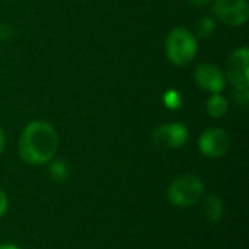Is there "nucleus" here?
I'll list each match as a JSON object with an SVG mask.
<instances>
[{"label": "nucleus", "mask_w": 249, "mask_h": 249, "mask_svg": "<svg viewBox=\"0 0 249 249\" xmlns=\"http://www.w3.org/2000/svg\"><path fill=\"white\" fill-rule=\"evenodd\" d=\"M58 147V136L54 127L47 121L29 123L19 137V156L25 163H48Z\"/></svg>", "instance_id": "nucleus-1"}, {"label": "nucleus", "mask_w": 249, "mask_h": 249, "mask_svg": "<svg viewBox=\"0 0 249 249\" xmlns=\"http://www.w3.org/2000/svg\"><path fill=\"white\" fill-rule=\"evenodd\" d=\"M168 60L179 67L188 66L197 54V39L187 28L178 26L172 29L165 42Z\"/></svg>", "instance_id": "nucleus-2"}, {"label": "nucleus", "mask_w": 249, "mask_h": 249, "mask_svg": "<svg viewBox=\"0 0 249 249\" xmlns=\"http://www.w3.org/2000/svg\"><path fill=\"white\" fill-rule=\"evenodd\" d=\"M204 184L197 175H181L168 187V198L177 207H191L203 198Z\"/></svg>", "instance_id": "nucleus-3"}, {"label": "nucleus", "mask_w": 249, "mask_h": 249, "mask_svg": "<svg viewBox=\"0 0 249 249\" xmlns=\"http://www.w3.org/2000/svg\"><path fill=\"white\" fill-rule=\"evenodd\" d=\"M226 77L235 90L249 89V50L241 47L235 50L226 61Z\"/></svg>", "instance_id": "nucleus-4"}, {"label": "nucleus", "mask_w": 249, "mask_h": 249, "mask_svg": "<svg viewBox=\"0 0 249 249\" xmlns=\"http://www.w3.org/2000/svg\"><path fill=\"white\" fill-rule=\"evenodd\" d=\"M188 140V128L182 123H171L159 125L152 133V143L162 149L182 147Z\"/></svg>", "instance_id": "nucleus-5"}, {"label": "nucleus", "mask_w": 249, "mask_h": 249, "mask_svg": "<svg viewBox=\"0 0 249 249\" xmlns=\"http://www.w3.org/2000/svg\"><path fill=\"white\" fill-rule=\"evenodd\" d=\"M229 146H231L229 134L225 130L217 128V127L207 128L198 137L200 152L210 159L222 158L229 150Z\"/></svg>", "instance_id": "nucleus-6"}, {"label": "nucleus", "mask_w": 249, "mask_h": 249, "mask_svg": "<svg viewBox=\"0 0 249 249\" xmlns=\"http://www.w3.org/2000/svg\"><path fill=\"white\" fill-rule=\"evenodd\" d=\"M213 12L219 20L232 26L244 25L249 16L247 0H216Z\"/></svg>", "instance_id": "nucleus-7"}, {"label": "nucleus", "mask_w": 249, "mask_h": 249, "mask_svg": "<svg viewBox=\"0 0 249 249\" xmlns=\"http://www.w3.org/2000/svg\"><path fill=\"white\" fill-rule=\"evenodd\" d=\"M194 79L198 88L210 93H220L226 85V77L223 71L212 63L200 64L194 71Z\"/></svg>", "instance_id": "nucleus-8"}, {"label": "nucleus", "mask_w": 249, "mask_h": 249, "mask_svg": "<svg viewBox=\"0 0 249 249\" xmlns=\"http://www.w3.org/2000/svg\"><path fill=\"white\" fill-rule=\"evenodd\" d=\"M201 216L210 222V223H216L222 219L223 216V203L222 200L217 197V196H207L203 198V203H201Z\"/></svg>", "instance_id": "nucleus-9"}, {"label": "nucleus", "mask_w": 249, "mask_h": 249, "mask_svg": "<svg viewBox=\"0 0 249 249\" xmlns=\"http://www.w3.org/2000/svg\"><path fill=\"white\" fill-rule=\"evenodd\" d=\"M228 101L223 95L220 93H213L207 104H206V109H207V114L213 118H222L225 117V114L228 112Z\"/></svg>", "instance_id": "nucleus-10"}, {"label": "nucleus", "mask_w": 249, "mask_h": 249, "mask_svg": "<svg viewBox=\"0 0 249 249\" xmlns=\"http://www.w3.org/2000/svg\"><path fill=\"white\" fill-rule=\"evenodd\" d=\"M50 177L58 182V184H63L66 182L69 178H70V171H69V166L61 162V160H57L54 163H51V168H50Z\"/></svg>", "instance_id": "nucleus-11"}, {"label": "nucleus", "mask_w": 249, "mask_h": 249, "mask_svg": "<svg viewBox=\"0 0 249 249\" xmlns=\"http://www.w3.org/2000/svg\"><path fill=\"white\" fill-rule=\"evenodd\" d=\"M214 31H216V20L209 18V16H204V18L198 19L197 23H196V32L203 38L210 36Z\"/></svg>", "instance_id": "nucleus-12"}, {"label": "nucleus", "mask_w": 249, "mask_h": 249, "mask_svg": "<svg viewBox=\"0 0 249 249\" xmlns=\"http://www.w3.org/2000/svg\"><path fill=\"white\" fill-rule=\"evenodd\" d=\"M163 102L169 109H178L182 104L181 95L177 90H168L163 95Z\"/></svg>", "instance_id": "nucleus-13"}, {"label": "nucleus", "mask_w": 249, "mask_h": 249, "mask_svg": "<svg viewBox=\"0 0 249 249\" xmlns=\"http://www.w3.org/2000/svg\"><path fill=\"white\" fill-rule=\"evenodd\" d=\"M7 207H9V200H7V196L4 194L3 190H0V219L6 214L7 212Z\"/></svg>", "instance_id": "nucleus-14"}, {"label": "nucleus", "mask_w": 249, "mask_h": 249, "mask_svg": "<svg viewBox=\"0 0 249 249\" xmlns=\"http://www.w3.org/2000/svg\"><path fill=\"white\" fill-rule=\"evenodd\" d=\"M249 90H235V99H236V102H239V104H242V105H245L247 102H248V98H249Z\"/></svg>", "instance_id": "nucleus-15"}, {"label": "nucleus", "mask_w": 249, "mask_h": 249, "mask_svg": "<svg viewBox=\"0 0 249 249\" xmlns=\"http://www.w3.org/2000/svg\"><path fill=\"white\" fill-rule=\"evenodd\" d=\"M10 36H12V29L7 25L1 23L0 25V39H9Z\"/></svg>", "instance_id": "nucleus-16"}, {"label": "nucleus", "mask_w": 249, "mask_h": 249, "mask_svg": "<svg viewBox=\"0 0 249 249\" xmlns=\"http://www.w3.org/2000/svg\"><path fill=\"white\" fill-rule=\"evenodd\" d=\"M187 3H190V4H193V6H197V7H200V6H206V4H209L212 0H185Z\"/></svg>", "instance_id": "nucleus-17"}, {"label": "nucleus", "mask_w": 249, "mask_h": 249, "mask_svg": "<svg viewBox=\"0 0 249 249\" xmlns=\"http://www.w3.org/2000/svg\"><path fill=\"white\" fill-rule=\"evenodd\" d=\"M4 144H6L4 134H3V131L0 130V155H1V152H3V149H4Z\"/></svg>", "instance_id": "nucleus-18"}, {"label": "nucleus", "mask_w": 249, "mask_h": 249, "mask_svg": "<svg viewBox=\"0 0 249 249\" xmlns=\"http://www.w3.org/2000/svg\"><path fill=\"white\" fill-rule=\"evenodd\" d=\"M0 249H20L18 245H13V244H1Z\"/></svg>", "instance_id": "nucleus-19"}]
</instances>
